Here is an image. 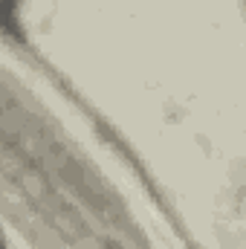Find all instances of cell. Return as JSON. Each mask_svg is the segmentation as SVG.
Listing matches in <instances>:
<instances>
[{
  "label": "cell",
  "mask_w": 246,
  "mask_h": 249,
  "mask_svg": "<svg viewBox=\"0 0 246 249\" xmlns=\"http://www.w3.org/2000/svg\"><path fill=\"white\" fill-rule=\"evenodd\" d=\"M0 26L15 35L23 38V23H20V0H0Z\"/></svg>",
  "instance_id": "cell-1"
},
{
  "label": "cell",
  "mask_w": 246,
  "mask_h": 249,
  "mask_svg": "<svg viewBox=\"0 0 246 249\" xmlns=\"http://www.w3.org/2000/svg\"><path fill=\"white\" fill-rule=\"evenodd\" d=\"M0 249H9L6 247V241H3V232H0Z\"/></svg>",
  "instance_id": "cell-2"
}]
</instances>
